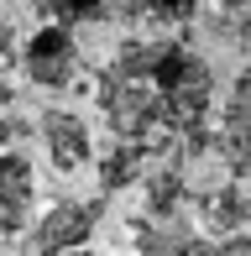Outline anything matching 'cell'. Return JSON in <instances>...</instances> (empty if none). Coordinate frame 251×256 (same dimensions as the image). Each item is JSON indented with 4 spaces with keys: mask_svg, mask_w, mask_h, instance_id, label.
Here are the masks:
<instances>
[{
    "mask_svg": "<svg viewBox=\"0 0 251 256\" xmlns=\"http://www.w3.org/2000/svg\"><path fill=\"white\" fill-rule=\"evenodd\" d=\"M94 104L116 142L184 162L210 146L214 68L188 42L131 32L94 74Z\"/></svg>",
    "mask_w": 251,
    "mask_h": 256,
    "instance_id": "6da1fadb",
    "label": "cell"
},
{
    "mask_svg": "<svg viewBox=\"0 0 251 256\" xmlns=\"http://www.w3.org/2000/svg\"><path fill=\"white\" fill-rule=\"evenodd\" d=\"M16 63H21V74H26L37 89H78V78H84L78 37H74V26H63V21H42V26L21 42Z\"/></svg>",
    "mask_w": 251,
    "mask_h": 256,
    "instance_id": "7a4b0ae2",
    "label": "cell"
},
{
    "mask_svg": "<svg viewBox=\"0 0 251 256\" xmlns=\"http://www.w3.org/2000/svg\"><path fill=\"white\" fill-rule=\"evenodd\" d=\"M214 142H220V157L230 168L236 183H251V63L230 78L220 100V120H214Z\"/></svg>",
    "mask_w": 251,
    "mask_h": 256,
    "instance_id": "3957f363",
    "label": "cell"
},
{
    "mask_svg": "<svg viewBox=\"0 0 251 256\" xmlns=\"http://www.w3.org/2000/svg\"><path fill=\"white\" fill-rule=\"evenodd\" d=\"M100 225V199H63L52 204L48 214L37 220L32 240H37V256H63V251H84L89 236Z\"/></svg>",
    "mask_w": 251,
    "mask_h": 256,
    "instance_id": "277c9868",
    "label": "cell"
},
{
    "mask_svg": "<svg viewBox=\"0 0 251 256\" xmlns=\"http://www.w3.org/2000/svg\"><path fill=\"white\" fill-rule=\"evenodd\" d=\"M37 131H42V146H48V162L58 172L94 168V136H89V120L78 110H42Z\"/></svg>",
    "mask_w": 251,
    "mask_h": 256,
    "instance_id": "5b68a950",
    "label": "cell"
},
{
    "mask_svg": "<svg viewBox=\"0 0 251 256\" xmlns=\"http://www.w3.org/2000/svg\"><path fill=\"white\" fill-rule=\"evenodd\" d=\"M37 209V172L26 152H0V240L21 236Z\"/></svg>",
    "mask_w": 251,
    "mask_h": 256,
    "instance_id": "8992f818",
    "label": "cell"
},
{
    "mask_svg": "<svg viewBox=\"0 0 251 256\" xmlns=\"http://www.w3.org/2000/svg\"><path fill=\"white\" fill-rule=\"evenodd\" d=\"M199 225L210 230L214 240L246 236V225H251V194H246V183H214V188H204L199 194Z\"/></svg>",
    "mask_w": 251,
    "mask_h": 256,
    "instance_id": "52a82bcc",
    "label": "cell"
},
{
    "mask_svg": "<svg viewBox=\"0 0 251 256\" xmlns=\"http://www.w3.org/2000/svg\"><path fill=\"white\" fill-rule=\"evenodd\" d=\"M116 16L146 37H162L168 26H184L199 16V0H116Z\"/></svg>",
    "mask_w": 251,
    "mask_h": 256,
    "instance_id": "ba28073f",
    "label": "cell"
},
{
    "mask_svg": "<svg viewBox=\"0 0 251 256\" xmlns=\"http://www.w3.org/2000/svg\"><path fill=\"white\" fill-rule=\"evenodd\" d=\"M142 188H146V214L152 220H178V209H184V199H188V178H184V162H157L152 172L142 178Z\"/></svg>",
    "mask_w": 251,
    "mask_h": 256,
    "instance_id": "9c48e42d",
    "label": "cell"
},
{
    "mask_svg": "<svg viewBox=\"0 0 251 256\" xmlns=\"http://www.w3.org/2000/svg\"><path fill=\"white\" fill-rule=\"evenodd\" d=\"M152 152L146 146H131V142H116L105 157H100V188L116 194V188H131V183H142L146 172H152Z\"/></svg>",
    "mask_w": 251,
    "mask_h": 256,
    "instance_id": "30bf717a",
    "label": "cell"
},
{
    "mask_svg": "<svg viewBox=\"0 0 251 256\" xmlns=\"http://www.w3.org/2000/svg\"><path fill=\"white\" fill-rule=\"evenodd\" d=\"M199 10H210V26L236 48H251V0H199Z\"/></svg>",
    "mask_w": 251,
    "mask_h": 256,
    "instance_id": "8fae6325",
    "label": "cell"
},
{
    "mask_svg": "<svg viewBox=\"0 0 251 256\" xmlns=\"http://www.w3.org/2000/svg\"><path fill=\"white\" fill-rule=\"evenodd\" d=\"M42 16L63 21V26H78V21H105L116 16V0H32Z\"/></svg>",
    "mask_w": 251,
    "mask_h": 256,
    "instance_id": "7c38bea8",
    "label": "cell"
},
{
    "mask_svg": "<svg viewBox=\"0 0 251 256\" xmlns=\"http://www.w3.org/2000/svg\"><path fill=\"white\" fill-rule=\"evenodd\" d=\"M16 37H10V21L0 16V104L10 100V63H16Z\"/></svg>",
    "mask_w": 251,
    "mask_h": 256,
    "instance_id": "4fadbf2b",
    "label": "cell"
},
{
    "mask_svg": "<svg viewBox=\"0 0 251 256\" xmlns=\"http://www.w3.org/2000/svg\"><path fill=\"white\" fill-rule=\"evenodd\" d=\"M199 256H251V236H230V240H199Z\"/></svg>",
    "mask_w": 251,
    "mask_h": 256,
    "instance_id": "5bb4252c",
    "label": "cell"
}]
</instances>
